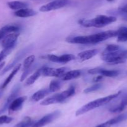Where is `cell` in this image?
I'll return each instance as SVG.
<instances>
[{"label": "cell", "instance_id": "cell-1", "mask_svg": "<svg viewBox=\"0 0 127 127\" xmlns=\"http://www.w3.org/2000/svg\"><path fill=\"white\" fill-rule=\"evenodd\" d=\"M117 36V31H106L99 32L95 34L89 36H81L68 38L67 42L71 44H95L102 41H106L112 37Z\"/></svg>", "mask_w": 127, "mask_h": 127}, {"label": "cell", "instance_id": "cell-2", "mask_svg": "<svg viewBox=\"0 0 127 127\" xmlns=\"http://www.w3.org/2000/svg\"><path fill=\"white\" fill-rule=\"evenodd\" d=\"M121 93L122 92L120 91V92H117L116 93H114V94L110 95L109 96H106L105 97L100 98L99 99H96L95 100H93L92 102H89L88 103H87V104L84 105V106L81 107L79 109H78L76 111V115H81L84 114V113L89 112V111L95 109V108H98V107H100L101 106L104 105L109 103L112 100H113L114 99L116 98L117 97H119Z\"/></svg>", "mask_w": 127, "mask_h": 127}, {"label": "cell", "instance_id": "cell-3", "mask_svg": "<svg viewBox=\"0 0 127 127\" xmlns=\"http://www.w3.org/2000/svg\"><path fill=\"white\" fill-rule=\"evenodd\" d=\"M117 21L114 16H107L105 15H98L95 18L91 19H81L78 23L85 27H103Z\"/></svg>", "mask_w": 127, "mask_h": 127}, {"label": "cell", "instance_id": "cell-4", "mask_svg": "<svg viewBox=\"0 0 127 127\" xmlns=\"http://www.w3.org/2000/svg\"><path fill=\"white\" fill-rule=\"evenodd\" d=\"M102 59L109 64L115 65L122 64L125 62V51L119 50L115 52H105L101 55Z\"/></svg>", "mask_w": 127, "mask_h": 127}, {"label": "cell", "instance_id": "cell-5", "mask_svg": "<svg viewBox=\"0 0 127 127\" xmlns=\"http://www.w3.org/2000/svg\"><path fill=\"white\" fill-rule=\"evenodd\" d=\"M61 112L59 110H56L52 113H48L44 117H42L41 119L37 121V122H35L33 125L31 127H43L44 126L52 123L53 121L55 120L57 118L60 116Z\"/></svg>", "mask_w": 127, "mask_h": 127}, {"label": "cell", "instance_id": "cell-6", "mask_svg": "<svg viewBox=\"0 0 127 127\" xmlns=\"http://www.w3.org/2000/svg\"><path fill=\"white\" fill-rule=\"evenodd\" d=\"M68 0H55L52 2L47 3L40 7V11L41 12H48V11H54L63 7L68 4Z\"/></svg>", "mask_w": 127, "mask_h": 127}, {"label": "cell", "instance_id": "cell-7", "mask_svg": "<svg viewBox=\"0 0 127 127\" xmlns=\"http://www.w3.org/2000/svg\"><path fill=\"white\" fill-rule=\"evenodd\" d=\"M19 36V33L17 32H12L6 35L2 41V47L3 49L7 48H14L16 46L17 40Z\"/></svg>", "mask_w": 127, "mask_h": 127}, {"label": "cell", "instance_id": "cell-8", "mask_svg": "<svg viewBox=\"0 0 127 127\" xmlns=\"http://www.w3.org/2000/svg\"><path fill=\"white\" fill-rule=\"evenodd\" d=\"M68 70L66 67L55 68L52 67H42V74L46 77H54L60 78L61 76Z\"/></svg>", "mask_w": 127, "mask_h": 127}, {"label": "cell", "instance_id": "cell-9", "mask_svg": "<svg viewBox=\"0 0 127 127\" xmlns=\"http://www.w3.org/2000/svg\"><path fill=\"white\" fill-rule=\"evenodd\" d=\"M29 48H25L24 49L21 50V51H19V52L17 53V54L16 56V57H14V59L12 60V62H10L5 68H4L3 69H2V70L1 71V75H4L5 73H6L7 71L13 68L16 65L18 64L19 62L21 60V59H22V57L26 54V53L27 52Z\"/></svg>", "mask_w": 127, "mask_h": 127}, {"label": "cell", "instance_id": "cell-10", "mask_svg": "<svg viewBox=\"0 0 127 127\" xmlns=\"http://www.w3.org/2000/svg\"><path fill=\"white\" fill-rule=\"evenodd\" d=\"M47 59L53 62L64 64L75 59V56L73 54H63L60 56L51 54L47 56Z\"/></svg>", "mask_w": 127, "mask_h": 127}, {"label": "cell", "instance_id": "cell-11", "mask_svg": "<svg viewBox=\"0 0 127 127\" xmlns=\"http://www.w3.org/2000/svg\"><path fill=\"white\" fill-rule=\"evenodd\" d=\"M20 88H21V87H20L19 85H16L14 87L13 89L12 90V92H11V94L9 95L7 100H6V101L5 102L4 104L3 105L2 108H0V115H1V113L6 112V110L8 109L9 106L11 104V102H12L15 98H17V95H18L19 93Z\"/></svg>", "mask_w": 127, "mask_h": 127}, {"label": "cell", "instance_id": "cell-12", "mask_svg": "<svg viewBox=\"0 0 127 127\" xmlns=\"http://www.w3.org/2000/svg\"><path fill=\"white\" fill-rule=\"evenodd\" d=\"M27 99V97L26 96H24V97H17L15 98L13 101L11 103L8 107V109L9 112H17V111L19 110L22 108V105H23L25 101Z\"/></svg>", "mask_w": 127, "mask_h": 127}, {"label": "cell", "instance_id": "cell-13", "mask_svg": "<svg viewBox=\"0 0 127 127\" xmlns=\"http://www.w3.org/2000/svg\"><path fill=\"white\" fill-rule=\"evenodd\" d=\"M127 119V113L121 114L117 117H115L114 118L109 120L104 123H101L100 125H98L95 127H111L112 125H114L115 124L122 122L123 121Z\"/></svg>", "mask_w": 127, "mask_h": 127}, {"label": "cell", "instance_id": "cell-14", "mask_svg": "<svg viewBox=\"0 0 127 127\" xmlns=\"http://www.w3.org/2000/svg\"><path fill=\"white\" fill-rule=\"evenodd\" d=\"M19 26L16 24H9L4 26L0 29V41L9 33L17 32L19 31Z\"/></svg>", "mask_w": 127, "mask_h": 127}, {"label": "cell", "instance_id": "cell-15", "mask_svg": "<svg viewBox=\"0 0 127 127\" xmlns=\"http://www.w3.org/2000/svg\"><path fill=\"white\" fill-rule=\"evenodd\" d=\"M74 93H75V87L73 85L70 86L69 88L63 91L62 93H57L58 94V102H59V103H63L67 98L73 96Z\"/></svg>", "mask_w": 127, "mask_h": 127}, {"label": "cell", "instance_id": "cell-16", "mask_svg": "<svg viewBox=\"0 0 127 127\" xmlns=\"http://www.w3.org/2000/svg\"><path fill=\"white\" fill-rule=\"evenodd\" d=\"M81 71L80 70H73L66 72L61 76L60 78L64 81L71 80L79 78L81 75Z\"/></svg>", "mask_w": 127, "mask_h": 127}, {"label": "cell", "instance_id": "cell-17", "mask_svg": "<svg viewBox=\"0 0 127 127\" xmlns=\"http://www.w3.org/2000/svg\"><path fill=\"white\" fill-rule=\"evenodd\" d=\"M98 52H99V51L97 49L86 50L78 54V56L79 59L81 60L82 61H84L93 58V57L97 54Z\"/></svg>", "mask_w": 127, "mask_h": 127}, {"label": "cell", "instance_id": "cell-18", "mask_svg": "<svg viewBox=\"0 0 127 127\" xmlns=\"http://www.w3.org/2000/svg\"><path fill=\"white\" fill-rule=\"evenodd\" d=\"M14 15L19 17H32L37 14V12L32 9L24 8L16 11L14 12Z\"/></svg>", "mask_w": 127, "mask_h": 127}, {"label": "cell", "instance_id": "cell-19", "mask_svg": "<svg viewBox=\"0 0 127 127\" xmlns=\"http://www.w3.org/2000/svg\"><path fill=\"white\" fill-rule=\"evenodd\" d=\"M127 106V94L125 95L122 98L120 103L118 105L114 106L109 109L112 113H120L122 112Z\"/></svg>", "mask_w": 127, "mask_h": 127}, {"label": "cell", "instance_id": "cell-20", "mask_svg": "<svg viewBox=\"0 0 127 127\" xmlns=\"http://www.w3.org/2000/svg\"><path fill=\"white\" fill-rule=\"evenodd\" d=\"M50 93L48 88H44L38 90L37 92H35L32 96L31 97V100L33 102H38L40 100L43 99V98L48 95Z\"/></svg>", "mask_w": 127, "mask_h": 127}, {"label": "cell", "instance_id": "cell-21", "mask_svg": "<svg viewBox=\"0 0 127 127\" xmlns=\"http://www.w3.org/2000/svg\"><path fill=\"white\" fill-rule=\"evenodd\" d=\"M21 64H18L16 65L12 68V72H11V73L9 75L8 77L6 78V79L5 80L4 83H2V85H1V87H2V88H5L6 87H7V85H8L9 83L11 82V81L12 80L13 77L16 75V74L17 73V72L19 70V69L21 68Z\"/></svg>", "mask_w": 127, "mask_h": 127}, {"label": "cell", "instance_id": "cell-22", "mask_svg": "<svg viewBox=\"0 0 127 127\" xmlns=\"http://www.w3.org/2000/svg\"><path fill=\"white\" fill-rule=\"evenodd\" d=\"M7 5H8L9 7L11 8V9L17 10V11L22 9L27 8V6H28V4L26 2L18 1H10V2H7Z\"/></svg>", "mask_w": 127, "mask_h": 127}, {"label": "cell", "instance_id": "cell-23", "mask_svg": "<svg viewBox=\"0 0 127 127\" xmlns=\"http://www.w3.org/2000/svg\"><path fill=\"white\" fill-rule=\"evenodd\" d=\"M42 68H39L37 71H35L32 75L30 76L26 80V85H31L33 84L42 74Z\"/></svg>", "mask_w": 127, "mask_h": 127}, {"label": "cell", "instance_id": "cell-24", "mask_svg": "<svg viewBox=\"0 0 127 127\" xmlns=\"http://www.w3.org/2000/svg\"><path fill=\"white\" fill-rule=\"evenodd\" d=\"M117 32V41L119 42H125L127 41V27H120Z\"/></svg>", "mask_w": 127, "mask_h": 127}, {"label": "cell", "instance_id": "cell-25", "mask_svg": "<svg viewBox=\"0 0 127 127\" xmlns=\"http://www.w3.org/2000/svg\"><path fill=\"white\" fill-rule=\"evenodd\" d=\"M34 123L31 117H26L21 122L14 126V127H31Z\"/></svg>", "mask_w": 127, "mask_h": 127}, {"label": "cell", "instance_id": "cell-26", "mask_svg": "<svg viewBox=\"0 0 127 127\" xmlns=\"http://www.w3.org/2000/svg\"><path fill=\"white\" fill-rule=\"evenodd\" d=\"M55 103H58V94H55L54 95H52V97H48V98L43 100L40 103V105H41L47 106L50 105L55 104Z\"/></svg>", "mask_w": 127, "mask_h": 127}, {"label": "cell", "instance_id": "cell-27", "mask_svg": "<svg viewBox=\"0 0 127 127\" xmlns=\"http://www.w3.org/2000/svg\"><path fill=\"white\" fill-rule=\"evenodd\" d=\"M61 87H62V83H61L60 81L57 80H53L50 83L48 90H49L50 93L55 92L59 90L60 89Z\"/></svg>", "mask_w": 127, "mask_h": 127}, {"label": "cell", "instance_id": "cell-28", "mask_svg": "<svg viewBox=\"0 0 127 127\" xmlns=\"http://www.w3.org/2000/svg\"><path fill=\"white\" fill-rule=\"evenodd\" d=\"M35 57L34 55H31V56H28V57L25 59L24 61L23 65L24 70L29 69V68L32 67V64H33L35 61Z\"/></svg>", "mask_w": 127, "mask_h": 127}, {"label": "cell", "instance_id": "cell-29", "mask_svg": "<svg viewBox=\"0 0 127 127\" xmlns=\"http://www.w3.org/2000/svg\"><path fill=\"white\" fill-rule=\"evenodd\" d=\"M100 75H102L104 77H115L119 75V72L117 70H106L105 68H102Z\"/></svg>", "mask_w": 127, "mask_h": 127}, {"label": "cell", "instance_id": "cell-30", "mask_svg": "<svg viewBox=\"0 0 127 127\" xmlns=\"http://www.w3.org/2000/svg\"><path fill=\"white\" fill-rule=\"evenodd\" d=\"M102 87V84L100 83H97L93 85L91 87H88V88H86L84 90V93H89L91 92H95V91L98 90L100 89Z\"/></svg>", "mask_w": 127, "mask_h": 127}, {"label": "cell", "instance_id": "cell-31", "mask_svg": "<svg viewBox=\"0 0 127 127\" xmlns=\"http://www.w3.org/2000/svg\"><path fill=\"white\" fill-rule=\"evenodd\" d=\"M13 49V48H7L2 49V51L0 52V63L2 62L5 57H7Z\"/></svg>", "mask_w": 127, "mask_h": 127}, {"label": "cell", "instance_id": "cell-32", "mask_svg": "<svg viewBox=\"0 0 127 127\" xmlns=\"http://www.w3.org/2000/svg\"><path fill=\"white\" fill-rule=\"evenodd\" d=\"M120 49V47L117 44H109L106 47L105 49V52H115V51H119Z\"/></svg>", "mask_w": 127, "mask_h": 127}, {"label": "cell", "instance_id": "cell-33", "mask_svg": "<svg viewBox=\"0 0 127 127\" xmlns=\"http://www.w3.org/2000/svg\"><path fill=\"white\" fill-rule=\"evenodd\" d=\"M13 120V118L6 115H2L0 117V125L7 124L11 123Z\"/></svg>", "mask_w": 127, "mask_h": 127}, {"label": "cell", "instance_id": "cell-34", "mask_svg": "<svg viewBox=\"0 0 127 127\" xmlns=\"http://www.w3.org/2000/svg\"><path fill=\"white\" fill-rule=\"evenodd\" d=\"M33 68H34V67H31V68H29V69L24 70L23 73H22V75H21V82H23V81L26 79V78L27 77V75L32 72V70Z\"/></svg>", "mask_w": 127, "mask_h": 127}, {"label": "cell", "instance_id": "cell-35", "mask_svg": "<svg viewBox=\"0 0 127 127\" xmlns=\"http://www.w3.org/2000/svg\"><path fill=\"white\" fill-rule=\"evenodd\" d=\"M116 12H118L119 14H120L124 15V16L126 15V17H127V4L124 5L122 7H119Z\"/></svg>", "mask_w": 127, "mask_h": 127}, {"label": "cell", "instance_id": "cell-36", "mask_svg": "<svg viewBox=\"0 0 127 127\" xmlns=\"http://www.w3.org/2000/svg\"><path fill=\"white\" fill-rule=\"evenodd\" d=\"M102 68H99V67H97V68H91L88 70V73L91 75H95V74H99L100 75V72H101Z\"/></svg>", "mask_w": 127, "mask_h": 127}, {"label": "cell", "instance_id": "cell-37", "mask_svg": "<svg viewBox=\"0 0 127 127\" xmlns=\"http://www.w3.org/2000/svg\"><path fill=\"white\" fill-rule=\"evenodd\" d=\"M103 78H104V76H102V75H98L97 77H94V78H93V81L94 82H95V83H98V82H100V80H103Z\"/></svg>", "mask_w": 127, "mask_h": 127}, {"label": "cell", "instance_id": "cell-38", "mask_svg": "<svg viewBox=\"0 0 127 127\" xmlns=\"http://www.w3.org/2000/svg\"><path fill=\"white\" fill-rule=\"evenodd\" d=\"M4 64H5L4 62H2L0 63V70H1L2 68H3L4 65Z\"/></svg>", "mask_w": 127, "mask_h": 127}, {"label": "cell", "instance_id": "cell-39", "mask_svg": "<svg viewBox=\"0 0 127 127\" xmlns=\"http://www.w3.org/2000/svg\"><path fill=\"white\" fill-rule=\"evenodd\" d=\"M3 90L4 88H2L1 86V87H0V98H1V97L2 96V93H3Z\"/></svg>", "mask_w": 127, "mask_h": 127}, {"label": "cell", "instance_id": "cell-40", "mask_svg": "<svg viewBox=\"0 0 127 127\" xmlns=\"http://www.w3.org/2000/svg\"><path fill=\"white\" fill-rule=\"evenodd\" d=\"M125 57H126V59H127V50H125Z\"/></svg>", "mask_w": 127, "mask_h": 127}, {"label": "cell", "instance_id": "cell-41", "mask_svg": "<svg viewBox=\"0 0 127 127\" xmlns=\"http://www.w3.org/2000/svg\"><path fill=\"white\" fill-rule=\"evenodd\" d=\"M108 1H109V2H111V1H114V0H107Z\"/></svg>", "mask_w": 127, "mask_h": 127}]
</instances>
